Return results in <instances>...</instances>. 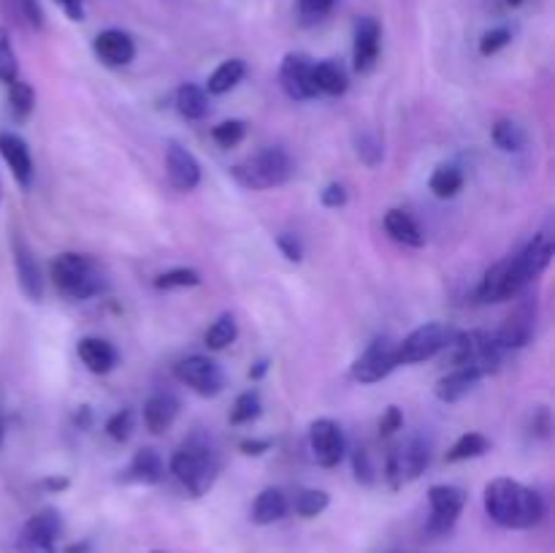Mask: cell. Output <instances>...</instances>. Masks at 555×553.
I'll list each match as a JSON object with an SVG mask.
<instances>
[{"label": "cell", "mask_w": 555, "mask_h": 553, "mask_svg": "<svg viewBox=\"0 0 555 553\" xmlns=\"http://www.w3.org/2000/svg\"><path fill=\"white\" fill-rule=\"evenodd\" d=\"M482 504L488 518L502 529H534L545 518V499L513 477H496L488 483Z\"/></svg>", "instance_id": "1"}, {"label": "cell", "mask_w": 555, "mask_h": 553, "mask_svg": "<svg viewBox=\"0 0 555 553\" xmlns=\"http://www.w3.org/2000/svg\"><path fill=\"white\" fill-rule=\"evenodd\" d=\"M49 276L60 296L68 301H87L108 291V276L95 258L85 253H60L49 263Z\"/></svg>", "instance_id": "2"}, {"label": "cell", "mask_w": 555, "mask_h": 553, "mask_svg": "<svg viewBox=\"0 0 555 553\" xmlns=\"http://www.w3.org/2000/svg\"><path fill=\"white\" fill-rule=\"evenodd\" d=\"M171 475L190 497H204L220 475V459L204 437H193L171 455Z\"/></svg>", "instance_id": "3"}, {"label": "cell", "mask_w": 555, "mask_h": 553, "mask_svg": "<svg viewBox=\"0 0 555 553\" xmlns=\"http://www.w3.org/2000/svg\"><path fill=\"white\" fill-rule=\"evenodd\" d=\"M231 177L244 190L282 188L293 177V160L282 146H266L244 163H236L231 168Z\"/></svg>", "instance_id": "4"}, {"label": "cell", "mask_w": 555, "mask_h": 553, "mask_svg": "<svg viewBox=\"0 0 555 553\" xmlns=\"http://www.w3.org/2000/svg\"><path fill=\"white\" fill-rule=\"evenodd\" d=\"M553 242L547 236H534L520 253L504 258V298H515L551 266Z\"/></svg>", "instance_id": "5"}, {"label": "cell", "mask_w": 555, "mask_h": 553, "mask_svg": "<svg viewBox=\"0 0 555 553\" xmlns=\"http://www.w3.org/2000/svg\"><path fill=\"white\" fill-rule=\"evenodd\" d=\"M453 350L455 366H475L477 372H482V377L499 372L504 361V347L499 345L496 336H491L488 331H464V334H455L453 345L448 347Z\"/></svg>", "instance_id": "6"}, {"label": "cell", "mask_w": 555, "mask_h": 553, "mask_svg": "<svg viewBox=\"0 0 555 553\" xmlns=\"http://www.w3.org/2000/svg\"><path fill=\"white\" fill-rule=\"evenodd\" d=\"M431 464V442L423 437H412L410 442L396 448L393 453L385 461V477H388L390 488L399 491V488L410 486L412 480L423 475Z\"/></svg>", "instance_id": "7"}, {"label": "cell", "mask_w": 555, "mask_h": 553, "mask_svg": "<svg viewBox=\"0 0 555 553\" xmlns=\"http://www.w3.org/2000/svg\"><path fill=\"white\" fill-rule=\"evenodd\" d=\"M459 331L448 323H426L417 325L410 336L399 342V363H423L431 361L442 350L453 345Z\"/></svg>", "instance_id": "8"}, {"label": "cell", "mask_w": 555, "mask_h": 553, "mask_svg": "<svg viewBox=\"0 0 555 553\" xmlns=\"http://www.w3.org/2000/svg\"><path fill=\"white\" fill-rule=\"evenodd\" d=\"M428 504H431V515H428L426 535L437 540V537L450 535L453 526L459 524L461 513L466 507V491L459 486L439 483V486L428 488Z\"/></svg>", "instance_id": "9"}, {"label": "cell", "mask_w": 555, "mask_h": 553, "mask_svg": "<svg viewBox=\"0 0 555 553\" xmlns=\"http://www.w3.org/2000/svg\"><path fill=\"white\" fill-rule=\"evenodd\" d=\"M399 366V342L388 339V336H379V339H374L372 345L356 358L350 374L356 383L374 385L379 383V380L388 377V374Z\"/></svg>", "instance_id": "10"}, {"label": "cell", "mask_w": 555, "mask_h": 553, "mask_svg": "<svg viewBox=\"0 0 555 553\" xmlns=\"http://www.w3.org/2000/svg\"><path fill=\"white\" fill-rule=\"evenodd\" d=\"M63 535V518L57 510L43 507L25 520L16 537V553H57V537Z\"/></svg>", "instance_id": "11"}, {"label": "cell", "mask_w": 555, "mask_h": 553, "mask_svg": "<svg viewBox=\"0 0 555 553\" xmlns=\"http://www.w3.org/2000/svg\"><path fill=\"white\" fill-rule=\"evenodd\" d=\"M173 377L182 385L193 388L198 396H217L225 388V372L209 356H190L173 366Z\"/></svg>", "instance_id": "12"}, {"label": "cell", "mask_w": 555, "mask_h": 553, "mask_svg": "<svg viewBox=\"0 0 555 553\" xmlns=\"http://www.w3.org/2000/svg\"><path fill=\"white\" fill-rule=\"evenodd\" d=\"M309 448H312L314 461L325 470H334L345 461L347 453V439L341 432L339 423L334 417H318V421L309 426Z\"/></svg>", "instance_id": "13"}, {"label": "cell", "mask_w": 555, "mask_h": 553, "mask_svg": "<svg viewBox=\"0 0 555 553\" xmlns=\"http://www.w3.org/2000/svg\"><path fill=\"white\" fill-rule=\"evenodd\" d=\"M280 85L291 101H312L318 98L314 87V63L301 52H291L280 65Z\"/></svg>", "instance_id": "14"}, {"label": "cell", "mask_w": 555, "mask_h": 553, "mask_svg": "<svg viewBox=\"0 0 555 553\" xmlns=\"http://www.w3.org/2000/svg\"><path fill=\"white\" fill-rule=\"evenodd\" d=\"M537 329V301L534 298H524L518 307L509 312V318L504 320L502 329L496 331V342L504 347V350H518V347H526L534 336Z\"/></svg>", "instance_id": "15"}, {"label": "cell", "mask_w": 555, "mask_h": 553, "mask_svg": "<svg viewBox=\"0 0 555 553\" xmlns=\"http://www.w3.org/2000/svg\"><path fill=\"white\" fill-rule=\"evenodd\" d=\"M11 253H14V269H16V280H20L22 293H25L30 301H41L43 298L41 266H38L36 255H33V249L27 247V242L20 236V233L11 236Z\"/></svg>", "instance_id": "16"}, {"label": "cell", "mask_w": 555, "mask_h": 553, "mask_svg": "<svg viewBox=\"0 0 555 553\" xmlns=\"http://www.w3.org/2000/svg\"><path fill=\"white\" fill-rule=\"evenodd\" d=\"M166 171L173 188L182 190V193H190V190H195L201 184V163L195 160L193 152L184 150L179 141H168Z\"/></svg>", "instance_id": "17"}, {"label": "cell", "mask_w": 555, "mask_h": 553, "mask_svg": "<svg viewBox=\"0 0 555 553\" xmlns=\"http://www.w3.org/2000/svg\"><path fill=\"white\" fill-rule=\"evenodd\" d=\"M379 22L374 16H361L356 22V36H352V65L358 74H369L377 65L379 57Z\"/></svg>", "instance_id": "18"}, {"label": "cell", "mask_w": 555, "mask_h": 553, "mask_svg": "<svg viewBox=\"0 0 555 553\" xmlns=\"http://www.w3.org/2000/svg\"><path fill=\"white\" fill-rule=\"evenodd\" d=\"M0 155H3L5 166L11 168L16 182H20L22 188H30L36 168H33V155L27 141L22 139V136L11 133V130H3V133H0Z\"/></svg>", "instance_id": "19"}, {"label": "cell", "mask_w": 555, "mask_h": 553, "mask_svg": "<svg viewBox=\"0 0 555 553\" xmlns=\"http://www.w3.org/2000/svg\"><path fill=\"white\" fill-rule=\"evenodd\" d=\"M95 54L112 68H122V65L133 63L135 57V43L133 38L125 30H103L101 36L95 38Z\"/></svg>", "instance_id": "20"}, {"label": "cell", "mask_w": 555, "mask_h": 553, "mask_svg": "<svg viewBox=\"0 0 555 553\" xmlns=\"http://www.w3.org/2000/svg\"><path fill=\"white\" fill-rule=\"evenodd\" d=\"M125 483H141V486H157V483L166 480V461L160 459L155 448H141L135 450L133 461L125 470V475L119 477Z\"/></svg>", "instance_id": "21"}, {"label": "cell", "mask_w": 555, "mask_h": 553, "mask_svg": "<svg viewBox=\"0 0 555 553\" xmlns=\"http://www.w3.org/2000/svg\"><path fill=\"white\" fill-rule=\"evenodd\" d=\"M76 352H79L81 363L90 369L92 374H108L119 361V352L112 342L101 339V336H85L76 345Z\"/></svg>", "instance_id": "22"}, {"label": "cell", "mask_w": 555, "mask_h": 553, "mask_svg": "<svg viewBox=\"0 0 555 553\" xmlns=\"http://www.w3.org/2000/svg\"><path fill=\"white\" fill-rule=\"evenodd\" d=\"M480 380L482 372H477L475 366H455L453 372L444 374V377L439 380L434 394H437V399L444 401V404H455V401H461L464 396H469Z\"/></svg>", "instance_id": "23"}, {"label": "cell", "mask_w": 555, "mask_h": 553, "mask_svg": "<svg viewBox=\"0 0 555 553\" xmlns=\"http://www.w3.org/2000/svg\"><path fill=\"white\" fill-rule=\"evenodd\" d=\"M179 399L168 390H160V394L150 396L144 404V426L150 428L152 434H166L168 428L173 426V421L179 417Z\"/></svg>", "instance_id": "24"}, {"label": "cell", "mask_w": 555, "mask_h": 553, "mask_svg": "<svg viewBox=\"0 0 555 553\" xmlns=\"http://www.w3.org/2000/svg\"><path fill=\"white\" fill-rule=\"evenodd\" d=\"M287 510H291V499H287V493L282 491V488H263V491L255 497L249 518L258 526H269L274 524V520L285 518Z\"/></svg>", "instance_id": "25"}, {"label": "cell", "mask_w": 555, "mask_h": 553, "mask_svg": "<svg viewBox=\"0 0 555 553\" xmlns=\"http://www.w3.org/2000/svg\"><path fill=\"white\" fill-rule=\"evenodd\" d=\"M385 231L390 233V239L404 244V247H423V244H426V231H423V226L404 209H390L388 215H385Z\"/></svg>", "instance_id": "26"}, {"label": "cell", "mask_w": 555, "mask_h": 553, "mask_svg": "<svg viewBox=\"0 0 555 553\" xmlns=\"http://www.w3.org/2000/svg\"><path fill=\"white\" fill-rule=\"evenodd\" d=\"M314 87L318 92L331 98L345 95L350 79H347V70L339 60H323V63H314Z\"/></svg>", "instance_id": "27"}, {"label": "cell", "mask_w": 555, "mask_h": 553, "mask_svg": "<svg viewBox=\"0 0 555 553\" xmlns=\"http://www.w3.org/2000/svg\"><path fill=\"white\" fill-rule=\"evenodd\" d=\"M244 74H247V63H244V60H225V63L209 76L206 90H209V95H225V92H231L233 87L244 79Z\"/></svg>", "instance_id": "28"}, {"label": "cell", "mask_w": 555, "mask_h": 553, "mask_svg": "<svg viewBox=\"0 0 555 553\" xmlns=\"http://www.w3.org/2000/svg\"><path fill=\"white\" fill-rule=\"evenodd\" d=\"M177 108L184 119H204L209 114V95L198 85H182L177 90Z\"/></svg>", "instance_id": "29"}, {"label": "cell", "mask_w": 555, "mask_h": 553, "mask_svg": "<svg viewBox=\"0 0 555 553\" xmlns=\"http://www.w3.org/2000/svg\"><path fill=\"white\" fill-rule=\"evenodd\" d=\"M493 144L499 146L502 152H520L526 144H529V133L520 123L515 119H499L491 130Z\"/></svg>", "instance_id": "30"}, {"label": "cell", "mask_w": 555, "mask_h": 553, "mask_svg": "<svg viewBox=\"0 0 555 553\" xmlns=\"http://www.w3.org/2000/svg\"><path fill=\"white\" fill-rule=\"evenodd\" d=\"M488 450H491V439L486 437V434H477V432H469L464 434V437L455 439L453 448L448 450V464H459V461H469V459H477V455H486Z\"/></svg>", "instance_id": "31"}, {"label": "cell", "mask_w": 555, "mask_h": 553, "mask_svg": "<svg viewBox=\"0 0 555 553\" xmlns=\"http://www.w3.org/2000/svg\"><path fill=\"white\" fill-rule=\"evenodd\" d=\"M428 188H431V193L437 198H455L461 193V188H464V171L459 166H439L431 173Z\"/></svg>", "instance_id": "32"}, {"label": "cell", "mask_w": 555, "mask_h": 553, "mask_svg": "<svg viewBox=\"0 0 555 553\" xmlns=\"http://www.w3.org/2000/svg\"><path fill=\"white\" fill-rule=\"evenodd\" d=\"M236 336H238L236 318H233L231 312H225L209 325L204 342H206V347H209V350H225V347H231L233 342H236Z\"/></svg>", "instance_id": "33"}, {"label": "cell", "mask_w": 555, "mask_h": 553, "mask_svg": "<svg viewBox=\"0 0 555 553\" xmlns=\"http://www.w3.org/2000/svg\"><path fill=\"white\" fill-rule=\"evenodd\" d=\"M9 108L16 123H27L30 119L33 108H36V92H33V87L27 81L16 79L14 85H9Z\"/></svg>", "instance_id": "34"}, {"label": "cell", "mask_w": 555, "mask_h": 553, "mask_svg": "<svg viewBox=\"0 0 555 553\" xmlns=\"http://www.w3.org/2000/svg\"><path fill=\"white\" fill-rule=\"evenodd\" d=\"M331 504L328 491H320V488H304V491L296 493L293 499V507L301 518H318L320 513H325Z\"/></svg>", "instance_id": "35"}, {"label": "cell", "mask_w": 555, "mask_h": 553, "mask_svg": "<svg viewBox=\"0 0 555 553\" xmlns=\"http://www.w3.org/2000/svg\"><path fill=\"white\" fill-rule=\"evenodd\" d=\"M356 152L369 168H377L385 160V144L374 130H361L356 133Z\"/></svg>", "instance_id": "36"}, {"label": "cell", "mask_w": 555, "mask_h": 553, "mask_svg": "<svg viewBox=\"0 0 555 553\" xmlns=\"http://www.w3.org/2000/svg\"><path fill=\"white\" fill-rule=\"evenodd\" d=\"M152 285H155L157 291H177V287H195V285H201V271L188 269V266H179V269H168V271H163V274H157Z\"/></svg>", "instance_id": "37"}, {"label": "cell", "mask_w": 555, "mask_h": 553, "mask_svg": "<svg viewBox=\"0 0 555 553\" xmlns=\"http://www.w3.org/2000/svg\"><path fill=\"white\" fill-rule=\"evenodd\" d=\"M5 9L20 25L30 27V30H41L43 27V11L38 0H5Z\"/></svg>", "instance_id": "38"}, {"label": "cell", "mask_w": 555, "mask_h": 553, "mask_svg": "<svg viewBox=\"0 0 555 553\" xmlns=\"http://www.w3.org/2000/svg\"><path fill=\"white\" fill-rule=\"evenodd\" d=\"M20 79V60H16L14 47H11V36L5 27H0V81L5 87L14 85Z\"/></svg>", "instance_id": "39"}, {"label": "cell", "mask_w": 555, "mask_h": 553, "mask_svg": "<svg viewBox=\"0 0 555 553\" xmlns=\"http://www.w3.org/2000/svg\"><path fill=\"white\" fill-rule=\"evenodd\" d=\"M260 396L255 394V390H244L242 396L236 399V404H233L231 410V423L233 426H244V423H253L255 417L260 415Z\"/></svg>", "instance_id": "40"}, {"label": "cell", "mask_w": 555, "mask_h": 553, "mask_svg": "<svg viewBox=\"0 0 555 553\" xmlns=\"http://www.w3.org/2000/svg\"><path fill=\"white\" fill-rule=\"evenodd\" d=\"M244 136H247V123H244V119H225V123H220L211 130V139H215L222 150H231V146L242 144Z\"/></svg>", "instance_id": "41"}, {"label": "cell", "mask_w": 555, "mask_h": 553, "mask_svg": "<svg viewBox=\"0 0 555 553\" xmlns=\"http://www.w3.org/2000/svg\"><path fill=\"white\" fill-rule=\"evenodd\" d=\"M106 434L114 439V442H128L130 434H133V410L125 407V410L114 412L106 421Z\"/></svg>", "instance_id": "42"}, {"label": "cell", "mask_w": 555, "mask_h": 553, "mask_svg": "<svg viewBox=\"0 0 555 553\" xmlns=\"http://www.w3.org/2000/svg\"><path fill=\"white\" fill-rule=\"evenodd\" d=\"M509 41H513V33H509L507 27H493V30H488L486 36L480 38V54L482 57H491V54L502 52Z\"/></svg>", "instance_id": "43"}, {"label": "cell", "mask_w": 555, "mask_h": 553, "mask_svg": "<svg viewBox=\"0 0 555 553\" xmlns=\"http://www.w3.org/2000/svg\"><path fill=\"white\" fill-rule=\"evenodd\" d=\"M352 470H356V480L363 483V486H372L377 480V470H374V461L366 448H358L352 453Z\"/></svg>", "instance_id": "44"}, {"label": "cell", "mask_w": 555, "mask_h": 553, "mask_svg": "<svg viewBox=\"0 0 555 553\" xmlns=\"http://www.w3.org/2000/svg\"><path fill=\"white\" fill-rule=\"evenodd\" d=\"M336 0H298V11H301L304 22H318L334 11Z\"/></svg>", "instance_id": "45"}, {"label": "cell", "mask_w": 555, "mask_h": 553, "mask_svg": "<svg viewBox=\"0 0 555 553\" xmlns=\"http://www.w3.org/2000/svg\"><path fill=\"white\" fill-rule=\"evenodd\" d=\"M276 247H280V253L285 255L287 260H293V263H301L304 260V244L298 242L296 233H280V236H276Z\"/></svg>", "instance_id": "46"}, {"label": "cell", "mask_w": 555, "mask_h": 553, "mask_svg": "<svg viewBox=\"0 0 555 553\" xmlns=\"http://www.w3.org/2000/svg\"><path fill=\"white\" fill-rule=\"evenodd\" d=\"M320 204H323L325 209H339V206H345V204H347V190H345V184L331 182L328 188H325L323 193H320Z\"/></svg>", "instance_id": "47"}, {"label": "cell", "mask_w": 555, "mask_h": 553, "mask_svg": "<svg viewBox=\"0 0 555 553\" xmlns=\"http://www.w3.org/2000/svg\"><path fill=\"white\" fill-rule=\"evenodd\" d=\"M404 426V415H401L399 407H388V410L383 412V417H379V434L383 437H390V434H396L399 428Z\"/></svg>", "instance_id": "48"}, {"label": "cell", "mask_w": 555, "mask_h": 553, "mask_svg": "<svg viewBox=\"0 0 555 553\" xmlns=\"http://www.w3.org/2000/svg\"><path fill=\"white\" fill-rule=\"evenodd\" d=\"M238 450H242L244 455H263L266 450H271V442L269 439H242V442H238Z\"/></svg>", "instance_id": "49"}, {"label": "cell", "mask_w": 555, "mask_h": 553, "mask_svg": "<svg viewBox=\"0 0 555 553\" xmlns=\"http://www.w3.org/2000/svg\"><path fill=\"white\" fill-rule=\"evenodd\" d=\"M63 5V11L68 14V20H81L85 16V9H81V0H57Z\"/></svg>", "instance_id": "50"}, {"label": "cell", "mask_w": 555, "mask_h": 553, "mask_svg": "<svg viewBox=\"0 0 555 553\" xmlns=\"http://www.w3.org/2000/svg\"><path fill=\"white\" fill-rule=\"evenodd\" d=\"M43 488H47L49 493H57V491H65L68 488V477H47V480L41 483Z\"/></svg>", "instance_id": "51"}, {"label": "cell", "mask_w": 555, "mask_h": 553, "mask_svg": "<svg viewBox=\"0 0 555 553\" xmlns=\"http://www.w3.org/2000/svg\"><path fill=\"white\" fill-rule=\"evenodd\" d=\"M266 372H269V361H266V358H260V361H255L253 366H249V380H260Z\"/></svg>", "instance_id": "52"}, {"label": "cell", "mask_w": 555, "mask_h": 553, "mask_svg": "<svg viewBox=\"0 0 555 553\" xmlns=\"http://www.w3.org/2000/svg\"><path fill=\"white\" fill-rule=\"evenodd\" d=\"M90 407H81L79 412H76V426H81V428H87L90 426Z\"/></svg>", "instance_id": "53"}, {"label": "cell", "mask_w": 555, "mask_h": 553, "mask_svg": "<svg viewBox=\"0 0 555 553\" xmlns=\"http://www.w3.org/2000/svg\"><path fill=\"white\" fill-rule=\"evenodd\" d=\"M65 553H90V542H74L65 548Z\"/></svg>", "instance_id": "54"}, {"label": "cell", "mask_w": 555, "mask_h": 553, "mask_svg": "<svg viewBox=\"0 0 555 553\" xmlns=\"http://www.w3.org/2000/svg\"><path fill=\"white\" fill-rule=\"evenodd\" d=\"M504 3H507V5H520V3H524V0H504Z\"/></svg>", "instance_id": "55"}, {"label": "cell", "mask_w": 555, "mask_h": 553, "mask_svg": "<svg viewBox=\"0 0 555 553\" xmlns=\"http://www.w3.org/2000/svg\"><path fill=\"white\" fill-rule=\"evenodd\" d=\"M0 442H3V426H0Z\"/></svg>", "instance_id": "56"}, {"label": "cell", "mask_w": 555, "mask_h": 553, "mask_svg": "<svg viewBox=\"0 0 555 553\" xmlns=\"http://www.w3.org/2000/svg\"><path fill=\"white\" fill-rule=\"evenodd\" d=\"M152 553H166V551H152Z\"/></svg>", "instance_id": "57"}]
</instances>
